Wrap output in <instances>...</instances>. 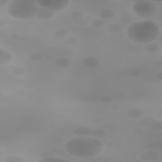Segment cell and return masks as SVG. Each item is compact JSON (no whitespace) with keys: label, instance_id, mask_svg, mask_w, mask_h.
Returning a JSON list of instances; mask_svg holds the SVG:
<instances>
[{"label":"cell","instance_id":"cell-11","mask_svg":"<svg viewBox=\"0 0 162 162\" xmlns=\"http://www.w3.org/2000/svg\"><path fill=\"white\" fill-rule=\"evenodd\" d=\"M92 129L85 126H80L74 130V134L76 136H90Z\"/></svg>","mask_w":162,"mask_h":162},{"label":"cell","instance_id":"cell-21","mask_svg":"<svg viewBox=\"0 0 162 162\" xmlns=\"http://www.w3.org/2000/svg\"><path fill=\"white\" fill-rule=\"evenodd\" d=\"M85 17V13L80 10H75L70 14V19L74 22L79 20Z\"/></svg>","mask_w":162,"mask_h":162},{"label":"cell","instance_id":"cell-17","mask_svg":"<svg viewBox=\"0 0 162 162\" xmlns=\"http://www.w3.org/2000/svg\"><path fill=\"white\" fill-rule=\"evenodd\" d=\"M106 30L111 34H117L122 31V26L118 23H110L107 25Z\"/></svg>","mask_w":162,"mask_h":162},{"label":"cell","instance_id":"cell-14","mask_svg":"<svg viewBox=\"0 0 162 162\" xmlns=\"http://www.w3.org/2000/svg\"><path fill=\"white\" fill-rule=\"evenodd\" d=\"M144 112L139 109H131L127 112V116L132 119H139L144 116Z\"/></svg>","mask_w":162,"mask_h":162},{"label":"cell","instance_id":"cell-32","mask_svg":"<svg viewBox=\"0 0 162 162\" xmlns=\"http://www.w3.org/2000/svg\"><path fill=\"white\" fill-rule=\"evenodd\" d=\"M160 147L161 148V145L160 142H153V143H151L149 144V145L148 146V148L149 149H157L156 147Z\"/></svg>","mask_w":162,"mask_h":162},{"label":"cell","instance_id":"cell-31","mask_svg":"<svg viewBox=\"0 0 162 162\" xmlns=\"http://www.w3.org/2000/svg\"><path fill=\"white\" fill-rule=\"evenodd\" d=\"M100 100L103 103H109L112 101V98L109 95H104L100 97Z\"/></svg>","mask_w":162,"mask_h":162},{"label":"cell","instance_id":"cell-7","mask_svg":"<svg viewBox=\"0 0 162 162\" xmlns=\"http://www.w3.org/2000/svg\"><path fill=\"white\" fill-rule=\"evenodd\" d=\"M139 158L142 161H155L159 158V155L156 151L151 149L141 153L139 155Z\"/></svg>","mask_w":162,"mask_h":162},{"label":"cell","instance_id":"cell-26","mask_svg":"<svg viewBox=\"0 0 162 162\" xmlns=\"http://www.w3.org/2000/svg\"><path fill=\"white\" fill-rule=\"evenodd\" d=\"M65 42L68 46H75L79 42V40L75 36L72 35V36H68L65 38Z\"/></svg>","mask_w":162,"mask_h":162},{"label":"cell","instance_id":"cell-37","mask_svg":"<svg viewBox=\"0 0 162 162\" xmlns=\"http://www.w3.org/2000/svg\"><path fill=\"white\" fill-rule=\"evenodd\" d=\"M154 65L156 68H161L162 67V61H156L154 63Z\"/></svg>","mask_w":162,"mask_h":162},{"label":"cell","instance_id":"cell-36","mask_svg":"<svg viewBox=\"0 0 162 162\" xmlns=\"http://www.w3.org/2000/svg\"><path fill=\"white\" fill-rule=\"evenodd\" d=\"M16 93H17V94H19V95L22 96V95H24V94L26 93V91H25V90H24V89H20L17 90Z\"/></svg>","mask_w":162,"mask_h":162},{"label":"cell","instance_id":"cell-2","mask_svg":"<svg viewBox=\"0 0 162 162\" xmlns=\"http://www.w3.org/2000/svg\"><path fill=\"white\" fill-rule=\"evenodd\" d=\"M39 7L36 1L12 0L6 10L8 14L15 19L28 20L35 17Z\"/></svg>","mask_w":162,"mask_h":162},{"label":"cell","instance_id":"cell-6","mask_svg":"<svg viewBox=\"0 0 162 162\" xmlns=\"http://www.w3.org/2000/svg\"><path fill=\"white\" fill-rule=\"evenodd\" d=\"M55 13L54 12H52L47 8L39 6L36 15H35V17L39 20L48 21L55 16Z\"/></svg>","mask_w":162,"mask_h":162},{"label":"cell","instance_id":"cell-40","mask_svg":"<svg viewBox=\"0 0 162 162\" xmlns=\"http://www.w3.org/2000/svg\"><path fill=\"white\" fill-rule=\"evenodd\" d=\"M5 20H4L2 18H0V28H2L5 25Z\"/></svg>","mask_w":162,"mask_h":162},{"label":"cell","instance_id":"cell-4","mask_svg":"<svg viewBox=\"0 0 162 162\" xmlns=\"http://www.w3.org/2000/svg\"><path fill=\"white\" fill-rule=\"evenodd\" d=\"M156 5L151 1L139 0L135 2L133 6V12L140 17H148L153 15L156 10Z\"/></svg>","mask_w":162,"mask_h":162},{"label":"cell","instance_id":"cell-35","mask_svg":"<svg viewBox=\"0 0 162 162\" xmlns=\"http://www.w3.org/2000/svg\"><path fill=\"white\" fill-rule=\"evenodd\" d=\"M10 1L9 0H0V6H7Z\"/></svg>","mask_w":162,"mask_h":162},{"label":"cell","instance_id":"cell-42","mask_svg":"<svg viewBox=\"0 0 162 162\" xmlns=\"http://www.w3.org/2000/svg\"><path fill=\"white\" fill-rule=\"evenodd\" d=\"M3 151H2V149L1 150H0V157H2V155H3Z\"/></svg>","mask_w":162,"mask_h":162},{"label":"cell","instance_id":"cell-10","mask_svg":"<svg viewBox=\"0 0 162 162\" xmlns=\"http://www.w3.org/2000/svg\"><path fill=\"white\" fill-rule=\"evenodd\" d=\"M142 28L146 31L153 33H160V28L158 25L154 22L148 20L141 21Z\"/></svg>","mask_w":162,"mask_h":162},{"label":"cell","instance_id":"cell-12","mask_svg":"<svg viewBox=\"0 0 162 162\" xmlns=\"http://www.w3.org/2000/svg\"><path fill=\"white\" fill-rule=\"evenodd\" d=\"M54 64H55V65L58 68H65L68 67L70 65L71 61L67 58L60 57L55 60Z\"/></svg>","mask_w":162,"mask_h":162},{"label":"cell","instance_id":"cell-24","mask_svg":"<svg viewBox=\"0 0 162 162\" xmlns=\"http://www.w3.org/2000/svg\"><path fill=\"white\" fill-rule=\"evenodd\" d=\"M24 159L17 155H10L4 159L5 162H24Z\"/></svg>","mask_w":162,"mask_h":162},{"label":"cell","instance_id":"cell-22","mask_svg":"<svg viewBox=\"0 0 162 162\" xmlns=\"http://www.w3.org/2000/svg\"><path fill=\"white\" fill-rule=\"evenodd\" d=\"M26 69L22 67H14L12 70V72L15 76L20 77L23 76L26 74Z\"/></svg>","mask_w":162,"mask_h":162},{"label":"cell","instance_id":"cell-28","mask_svg":"<svg viewBox=\"0 0 162 162\" xmlns=\"http://www.w3.org/2000/svg\"><path fill=\"white\" fill-rule=\"evenodd\" d=\"M39 161H68V162L69 160L67 159L62 158H60V157L53 156V157H50V158L41 159Z\"/></svg>","mask_w":162,"mask_h":162},{"label":"cell","instance_id":"cell-30","mask_svg":"<svg viewBox=\"0 0 162 162\" xmlns=\"http://www.w3.org/2000/svg\"><path fill=\"white\" fill-rule=\"evenodd\" d=\"M89 19H87V18L86 19V17H84L83 19H81L79 20H77V21H75L74 23L77 25H79V26H84L86 25H87L88 23H89Z\"/></svg>","mask_w":162,"mask_h":162},{"label":"cell","instance_id":"cell-25","mask_svg":"<svg viewBox=\"0 0 162 162\" xmlns=\"http://www.w3.org/2000/svg\"><path fill=\"white\" fill-rule=\"evenodd\" d=\"M151 130L153 131L161 132L162 131V122L161 120H155L149 127Z\"/></svg>","mask_w":162,"mask_h":162},{"label":"cell","instance_id":"cell-19","mask_svg":"<svg viewBox=\"0 0 162 162\" xmlns=\"http://www.w3.org/2000/svg\"><path fill=\"white\" fill-rule=\"evenodd\" d=\"M159 49L158 45L152 42L146 44L145 46V50L148 53H155L159 51Z\"/></svg>","mask_w":162,"mask_h":162},{"label":"cell","instance_id":"cell-39","mask_svg":"<svg viewBox=\"0 0 162 162\" xmlns=\"http://www.w3.org/2000/svg\"><path fill=\"white\" fill-rule=\"evenodd\" d=\"M156 78L158 80H159L160 81L162 80V71H160L158 73H157L156 74Z\"/></svg>","mask_w":162,"mask_h":162},{"label":"cell","instance_id":"cell-27","mask_svg":"<svg viewBox=\"0 0 162 162\" xmlns=\"http://www.w3.org/2000/svg\"><path fill=\"white\" fill-rule=\"evenodd\" d=\"M10 39L13 41H26L28 40V38L25 35H21L19 34L14 33L12 34L10 36Z\"/></svg>","mask_w":162,"mask_h":162},{"label":"cell","instance_id":"cell-15","mask_svg":"<svg viewBox=\"0 0 162 162\" xmlns=\"http://www.w3.org/2000/svg\"><path fill=\"white\" fill-rule=\"evenodd\" d=\"M156 120L155 119L153 118L152 116H142L141 118L139 119L138 123L139 124L145 127H149Z\"/></svg>","mask_w":162,"mask_h":162},{"label":"cell","instance_id":"cell-5","mask_svg":"<svg viewBox=\"0 0 162 162\" xmlns=\"http://www.w3.org/2000/svg\"><path fill=\"white\" fill-rule=\"evenodd\" d=\"M36 2L39 6L47 8L55 13L64 10L70 4V1H68V0H58V1L39 0V1Z\"/></svg>","mask_w":162,"mask_h":162},{"label":"cell","instance_id":"cell-41","mask_svg":"<svg viewBox=\"0 0 162 162\" xmlns=\"http://www.w3.org/2000/svg\"><path fill=\"white\" fill-rule=\"evenodd\" d=\"M106 147L108 148H111V147H113V145H114V144L112 142H106L105 143V145Z\"/></svg>","mask_w":162,"mask_h":162},{"label":"cell","instance_id":"cell-18","mask_svg":"<svg viewBox=\"0 0 162 162\" xmlns=\"http://www.w3.org/2000/svg\"><path fill=\"white\" fill-rule=\"evenodd\" d=\"M104 20L101 19H98V18H95L93 19L89 22V25L91 28L94 29H98L101 28L104 25Z\"/></svg>","mask_w":162,"mask_h":162},{"label":"cell","instance_id":"cell-33","mask_svg":"<svg viewBox=\"0 0 162 162\" xmlns=\"http://www.w3.org/2000/svg\"><path fill=\"white\" fill-rule=\"evenodd\" d=\"M140 75V72L138 70H132L129 72V75L132 77H137Z\"/></svg>","mask_w":162,"mask_h":162},{"label":"cell","instance_id":"cell-38","mask_svg":"<svg viewBox=\"0 0 162 162\" xmlns=\"http://www.w3.org/2000/svg\"><path fill=\"white\" fill-rule=\"evenodd\" d=\"M93 121L96 124H101L103 123V120L100 118H95L93 119Z\"/></svg>","mask_w":162,"mask_h":162},{"label":"cell","instance_id":"cell-13","mask_svg":"<svg viewBox=\"0 0 162 162\" xmlns=\"http://www.w3.org/2000/svg\"><path fill=\"white\" fill-rule=\"evenodd\" d=\"M99 15H100L101 19H110L114 17L115 12L113 10H112V8H105L101 9V10L100 11V12H99Z\"/></svg>","mask_w":162,"mask_h":162},{"label":"cell","instance_id":"cell-16","mask_svg":"<svg viewBox=\"0 0 162 162\" xmlns=\"http://www.w3.org/2000/svg\"><path fill=\"white\" fill-rule=\"evenodd\" d=\"M106 136V131L103 129H92L89 137L95 138H103Z\"/></svg>","mask_w":162,"mask_h":162},{"label":"cell","instance_id":"cell-23","mask_svg":"<svg viewBox=\"0 0 162 162\" xmlns=\"http://www.w3.org/2000/svg\"><path fill=\"white\" fill-rule=\"evenodd\" d=\"M43 58V55L39 52H34L31 53L29 56V59L32 61H39Z\"/></svg>","mask_w":162,"mask_h":162},{"label":"cell","instance_id":"cell-8","mask_svg":"<svg viewBox=\"0 0 162 162\" xmlns=\"http://www.w3.org/2000/svg\"><path fill=\"white\" fill-rule=\"evenodd\" d=\"M13 60V55L9 51L0 49V66H5L10 64Z\"/></svg>","mask_w":162,"mask_h":162},{"label":"cell","instance_id":"cell-34","mask_svg":"<svg viewBox=\"0 0 162 162\" xmlns=\"http://www.w3.org/2000/svg\"><path fill=\"white\" fill-rule=\"evenodd\" d=\"M133 133L136 135H142L144 134V130L142 128H136L133 130Z\"/></svg>","mask_w":162,"mask_h":162},{"label":"cell","instance_id":"cell-29","mask_svg":"<svg viewBox=\"0 0 162 162\" xmlns=\"http://www.w3.org/2000/svg\"><path fill=\"white\" fill-rule=\"evenodd\" d=\"M38 156L41 160V159L56 156V155L53 152H51V151H44V152H42V153H39Z\"/></svg>","mask_w":162,"mask_h":162},{"label":"cell","instance_id":"cell-9","mask_svg":"<svg viewBox=\"0 0 162 162\" xmlns=\"http://www.w3.org/2000/svg\"><path fill=\"white\" fill-rule=\"evenodd\" d=\"M83 65L90 69H95L100 64V60L96 57L89 56L85 58L83 61Z\"/></svg>","mask_w":162,"mask_h":162},{"label":"cell","instance_id":"cell-3","mask_svg":"<svg viewBox=\"0 0 162 162\" xmlns=\"http://www.w3.org/2000/svg\"><path fill=\"white\" fill-rule=\"evenodd\" d=\"M128 38L138 43L148 44L155 41L159 33L150 32L142 28L141 22H136L129 25L127 30Z\"/></svg>","mask_w":162,"mask_h":162},{"label":"cell","instance_id":"cell-20","mask_svg":"<svg viewBox=\"0 0 162 162\" xmlns=\"http://www.w3.org/2000/svg\"><path fill=\"white\" fill-rule=\"evenodd\" d=\"M68 31L66 29L64 28H60L58 29L57 30L55 31V35L58 38H60V39H63V38H66L68 36Z\"/></svg>","mask_w":162,"mask_h":162},{"label":"cell","instance_id":"cell-1","mask_svg":"<svg viewBox=\"0 0 162 162\" xmlns=\"http://www.w3.org/2000/svg\"><path fill=\"white\" fill-rule=\"evenodd\" d=\"M65 147L71 156L79 158L94 157L102 150V146L95 145L93 138L89 136H77L70 139L65 144Z\"/></svg>","mask_w":162,"mask_h":162}]
</instances>
